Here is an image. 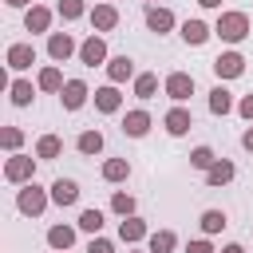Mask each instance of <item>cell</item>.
<instances>
[{"instance_id":"1","label":"cell","mask_w":253,"mask_h":253,"mask_svg":"<svg viewBox=\"0 0 253 253\" xmlns=\"http://www.w3.org/2000/svg\"><path fill=\"white\" fill-rule=\"evenodd\" d=\"M213 36H217L221 43H241V40L249 36V16H245V12H237V8L221 12V16H217V24H213Z\"/></svg>"},{"instance_id":"2","label":"cell","mask_w":253,"mask_h":253,"mask_svg":"<svg viewBox=\"0 0 253 253\" xmlns=\"http://www.w3.org/2000/svg\"><path fill=\"white\" fill-rule=\"evenodd\" d=\"M47 206H51V190H43L40 182H28V186L16 190V210H20L24 217H40Z\"/></svg>"},{"instance_id":"3","label":"cell","mask_w":253,"mask_h":253,"mask_svg":"<svg viewBox=\"0 0 253 253\" xmlns=\"http://www.w3.org/2000/svg\"><path fill=\"white\" fill-rule=\"evenodd\" d=\"M36 162L40 158H32V154H8L4 158V182H12V186H28V182H36Z\"/></svg>"},{"instance_id":"4","label":"cell","mask_w":253,"mask_h":253,"mask_svg":"<svg viewBox=\"0 0 253 253\" xmlns=\"http://www.w3.org/2000/svg\"><path fill=\"white\" fill-rule=\"evenodd\" d=\"M83 67H107V59H111V51H107V40L103 36H87L83 43H79V55H75Z\"/></svg>"},{"instance_id":"5","label":"cell","mask_w":253,"mask_h":253,"mask_svg":"<svg viewBox=\"0 0 253 253\" xmlns=\"http://www.w3.org/2000/svg\"><path fill=\"white\" fill-rule=\"evenodd\" d=\"M91 95H95V91H91L83 79H67L63 91H59V107H63V111H83V107L91 103Z\"/></svg>"},{"instance_id":"6","label":"cell","mask_w":253,"mask_h":253,"mask_svg":"<svg viewBox=\"0 0 253 253\" xmlns=\"http://www.w3.org/2000/svg\"><path fill=\"white\" fill-rule=\"evenodd\" d=\"M162 91H166L174 103H182V107H186V103H190V95H194V75H190V71H170V75L162 79Z\"/></svg>"},{"instance_id":"7","label":"cell","mask_w":253,"mask_h":253,"mask_svg":"<svg viewBox=\"0 0 253 253\" xmlns=\"http://www.w3.org/2000/svg\"><path fill=\"white\" fill-rule=\"evenodd\" d=\"M162 126H166L170 138H182V134H190V126H194V111L182 107V103H174V107L162 115Z\"/></svg>"},{"instance_id":"8","label":"cell","mask_w":253,"mask_h":253,"mask_svg":"<svg viewBox=\"0 0 253 253\" xmlns=\"http://www.w3.org/2000/svg\"><path fill=\"white\" fill-rule=\"evenodd\" d=\"M47 55H51V63H67L71 55H79L75 36H71V32H51V36H47Z\"/></svg>"},{"instance_id":"9","label":"cell","mask_w":253,"mask_h":253,"mask_svg":"<svg viewBox=\"0 0 253 253\" xmlns=\"http://www.w3.org/2000/svg\"><path fill=\"white\" fill-rule=\"evenodd\" d=\"M210 67H213V75H217V79H241V75H245V55L229 47V51H221Z\"/></svg>"},{"instance_id":"10","label":"cell","mask_w":253,"mask_h":253,"mask_svg":"<svg viewBox=\"0 0 253 253\" xmlns=\"http://www.w3.org/2000/svg\"><path fill=\"white\" fill-rule=\"evenodd\" d=\"M91 103H95L99 115H119V111H123V91H119L115 83H103V87H95Z\"/></svg>"},{"instance_id":"11","label":"cell","mask_w":253,"mask_h":253,"mask_svg":"<svg viewBox=\"0 0 253 253\" xmlns=\"http://www.w3.org/2000/svg\"><path fill=\"white\" fill-rule=\"evenodd\" d=\"M150 126H154V119H150L146 107H134V111L123 115V134H126V138H146Z\"/></svg>"},{"instance_id":"12","label":"cell","mask_w":253,"mask_h":253,"mask_svg":"<svg viewBox=\"0 0 253 253\" xmlns=\"http://www.w3.org/2000/svg\"><path fill=\"white\" fill-rule=\"evenodd\" d=\"M4 63H8V71H32V63H36V47L32 43H8V51H4Z\"/></svg>"},{"instance_id":"13","label":"cell","mask_w":253,"mask_h":253,"mask_svg":"<svg viewBox=\"0 0 253 253\" xmlns=\"http://www.w3.org/2000/svg\"><path fill=\"white\" fill-rule=\"evenodd\" d=\"M87 20H91V28H95L99 36H103V32H115V28H119V8H115L111 0H103V4H95V8H91V16H87Z\"/></svg>"},{"instance_id":"14","label":"cell","mask_w":253,"mask_h":253,"mask_svg":"<svg viewBox=\"0 0 253 253\" xmlns=\"http://www.w3.org/2000/svg\"><path fill=\"white\" fill-rule=\"evenodd\" d=\"M146 237H150V225H146V221H142L138 213H134V217H123V221H119V241H123L126 249H130V245H138V241H146Z\"/></svg>"},{"instance_id":"15","label":"cell","mask_w":253,"mask_h":253,"mask_svg":"<svg viewBox=\"0 0 253 253\" xmlns=\"http://www.w3.org/2000/svg\"><path fill=\"white\" fill-rule=\"evenodd\" d=\"M51 20H55V12H51L47 4H36V8H28V12H24V28H28L32 36H40V32H47V36H51Z\"/></svg>"},{"instance_id":"16","label":"cell","mask_w":253,"mask_h":253,"mask_svg":"<svg viewBox=\"0 0 253 253\" xmlns=\"http://www.w3.org/2000/svg\"><path fill=\"white\" fill-rule=\"evenodd\" d=\"M146 28H150L154 36H166V32L178 28V16H174L170 8H162V4H154V8H146Z\"/></svg>"},{"instance_id":"17","label":"cell","mask_w":253,"mask_h":253,"mask_svg":"<svg viewBox=\"0 0 253 253\" xmlns=\"http://www.w3.org/2000/svg\"><path fill=\"white\" fill-rule=\"evenodd\" d=\"M134 75H138V71H134V59H130L126 51L107 59V83H115V87H119V83H126V79H134Z\"/></svg>"},{"instance_id":"18","label":"cell","mask_w":253,"mask_h":253,"mask_svg":"<svg viewBox=\"0 0 253 253\" xmlns=\"http://www.w3.org/2000/svg\"><path fill=\"white\" fill-rule=\"evenodd\" d=\"M237 111V99H233V91L225 87V83H217V87H210V115H217V119H225V115H233Z\"/></svg>"},{"instance_id":"19","label":"cell","mask_w":253,"mask_h":253,"mask_svg":"<svg viewBox=\"0 0 253 253\" xmlns=\"http://www.w3.org/2000/svg\"><path fill=\"white\" fill-rule=\"evenodd\" d=\"M47 190H51V202H55L59 210H67V206L79 202V182H75V178H55Z\"/></svg>"},{"instance_id":"20","label":"cell","mask_w":253,"mask_h":253,"mask_svg":"<svg viewBox=\"0 0 253 253\" xmlns=\"http://www.w3.org/2000/svg\"><path fill=\"white\" fill-rule=\"evenodd\" d=\"M75 237H79V225H51L47 229V245H51V253H67L71 245H75Z\"/></svg>"},{"instance_id":"21","label":"cell","mask_w":253,"mask_h":253,"mask_svg":"<svg viewBox=\"0 0 253 253\" xmlns=\"http://www.w3.org/2000/svg\"><path fill=\"white\" fill-rule=\"evenodd\" d=\"M178 36L190 43V47H202L210 36H213V28L206 24V20H182V28H178Z\"/></svg>"},{"instance_id":"22","label":"cell","mask_w":253,"mask_h":253,"mask_svg":"<svg viewBox=\"0 0 253 253\" xmlns=\"http://www.w3.org/2000/svg\"><path fill=\"white\" fill-rule=\"evenodd\" d=\"M36 83L32 79H24V75H16L12 83H8V99H12V107H32V99H36Z\"/></svg>"},{"instance_id":"23","label":"cell","mask_w":253,"mask_h":253,"mask_svg":"<svg viewBox=\"0 0 253 253\" xmlns=\"http://www.w3.org/2000/svg\"><path fill=\"white\" fill-rule=\"evenodd\" d=\"M103 146H107V138H103V130H79V138H75V150L83 154V158H95V154H103Z\"/></svg>"},{"instance_id":"24","label":"cell","mask_w":253,"mask_h":253,"mask_svg":"<svg viewBox=\"0 0 253 253\" xmlns=\"http://www.w3.org/2000/svg\"><path fill=\"white\" fill-rule=\"evenodd\" d=\"M63 83H67V79H63V71H59L55 63L40 67V75H36V87H40V91H47V95H59V91H63Z\"/></svg>"},{"instance_id":"25","label":"cell","mask_w":253,"mask_h":253,"mask_svg":"<svg viewBox=\"0 0 253 253\" xmlns=\"http://www.w3.org/2000/svg\"><path fill=\"white\" fill-rule=\"evenodd\" d=\"M237 178V166L229 162V158H217L210 170H206V186H229Z\"/></svg>"},{"instance_id":"26","label":"cell","mask_w":253,"mask_h":253,"mask_svg":"<svg viewBox=\"0 0 253 253\" xmlns=\"http://www.w3.org/2000/svg\"><path fill=\"white\" fill-rule=\"evenodd\" d=\"M178 249V233L174 229H154L146 237V253H174Z\"/></svg>"},{"instance_id":"27","label":"cell","mask_w":253,"mask_h":253,"mask_svg":"<svg viewBox=\"0 0 253 253\" xmlns=\"http://www.w3.org/2000/svg\"><path fill=\"white\" fill-rule=\"evenodd\" d=\"M63 154V138L59 134H40L36 138V158L40 162H51V158H59Z\"/></svg>"},{"instance_id":"28","label":"cell","mask_w":253,"mask_h":253,"mask_svg":"<svg viewBox=\"0 0 253 253\" xmlns=\"http://www.w3.org/2000/svg\"><path fill=\"white\" fill-rule=\"evenodd\" d=\"M198 225H202V237H213V233H221L229 225V217H225V210H202Z\"/></svg>"},{"instance_id":"29","label":"cell","mask_w":253,"mask_h":253,"mask_svg":"<svg viewBox=\"0 0 253 253\" xmlns=\"http://www.w3.org/2000/svg\"><path fill=\"white\" fill-rule=\"evenodd\" d=\"M55 16H59L63 24H75V20L91 16V8H87V0H59V4H55Z\"/></svg>"},{"instance_id":"30","label":"cell","mask_w":253,"mask_h":253,"mask_svg":"<svg viewBox=\"0 0 253 253\" xmlns=\"http://www.w3.org/2000/svg\"><path fill=\"white\" fill-rule=\"evenodd\" d=\"M126 178H130V162H126V158H107V162H103V182L119 186V182H126Z\"/></svg>"},{"instance_id":"31","label":"cell","mask_w":253,"mask_h":253,"mask_svg":"<svg viewBox=\"0 0 253 253\" xmlns=\"http://www.w3.org/2000/svg\"><path fill=\"white\" fill-rule=\"evenodd\" d=\"M134 95L138 99H154L158 95V75L154 71H138L134 75Z\"/></svg>"},{"instance_id":"32","label":"cell","mask_w":253,"mask_h":253,"mask_svg":"<svg viewBox=\"0 0 253 253\" xmlns=\"http://www.w3.org/2000/svg\"><path fill=\"white\" fill-rule=\"evenodd\" d=\"M134 194H126V190H115L111 194V213H119V217H134Z\"/></svg>"},{"instance_id":"33","label":"cell","mask_w":253,"mask_h":253,"mask_svg":"<svg viewBox=\"0 0 253 253\" xmlns=\"http://www.w3.org/2000/svg\"><path fill=\"white\" fill-rule=\"evenodd\" d=\"M103 221H107V217H103V210H83L75 225H79L83 233H91V237H99V229H103Z\"/></svg>"},{"instance_id":"34","label":"cell","mask_w":253,"mask_h":253,"mask_svg":"<svg viewBox=\"0 0 253 253\" xmlns=\"http://www.w3.org/2000/svg\"><path fill=\"white\" fill-rule=\"evenodd\" d=\"M213 162H217L213 146H194V150H190V166H194V170H202V174H206Z\"/></svg>"},{"instance_id":"35","label":"cell","mask_w":253,"mask_h":253,"mask_svg":"<svg viewBox=\"0 0 253 253\" xmlns=\"http://www.w3.org/2000/svg\"><path fill=\"white\" fill-rule=\"evenodd\" d=\"M0 146H4L8 154H20V146H24V130H20V126H4V130H0Z\"/></svg>"},{"instance_id":"36","label":"cell","mask_w":253,"mask_h":253,"mask_svg":"<svg viewBox=\"0 0 253 253\" xmlns=\"http://www.w3.org/2000/svg\"><path fill=\"white\" fill-rule=\"evenodd\" d=\"M87 253H115V241L111 237H91L87 241Z\"/></svg>"},{"instance_id":"37","label":"cell","mask_w":253,"mask_h":253,"mask_svg":"<svg viewBox=\"0 0 253 253\" xmlns=\"http://www.w3.org/2000/svg\"><path fill=\"white\" fill-rule=\"evenodd\" d=\"M186 253H213V245H210V237H194V241H186Z\"/></svg>"},{"instance_id":"38","label":"cell","mask_w":253,"mask_h":253,"mask_svg":"<svg viewBox=\"0 0 253 253\" xmlns=\"http://www.w3.org/2000/svg\"><path fill=\"white\" fill-rule=\"evenodd\" d=\"M237 115H241L245 123H253V95H241V99H237Z\"/></svg>"},{"instance_id":"39","label":"cell","mask_w":253,"mask_h":253,"mask_svg":"<svg viewBox=\"0 0 253 253\" xmlns=\"http://www.w3.org/2000/svg\"><path fill=\"white\" fill-rule=\"evenodd\" d=\"M241 146L253 154V126H245V130H241Z\"/></svg>"},{"instance_id":"40","label":"cell","mask_w":253,"mask_h":253,"mask_svg":"<svg viewBox=\"0 0 253 253\" xmlns=\"http://www.w3.org/2000/svg\"><path fill=\"white\" fill-rule=\"evenodd\" d=\"M4 4H8V8H24V12L36 8V0H4Z\"/></svg>"},{"instance_id":"41","label":"cell","mask_w":253,"mask_h":253,"mask_svg":"<svg viewBox=\"0 0 253 253\" xmlns=\"http://www.w3.org/2000/svg\"><path fill=\"white\" fill-rule=\"evenodd\" d=\"M198 4H202V8H217V12H221V0H198Z\"/></svg>"},{"instance_id":"42","label":"cell","mask_w":253,"mask_h":253,"mask_svg":"<svg viewBox=\"0 0 253 253\" xmlns=\"http://www.w3.org/2000/svg\"><path fill=\"white\" fill-rule=\"evenodd\" d=\"M221 253H245V249H241V245H237V241H233V245H225V249H221Z\"/></svg>"},{"instance_id":"43","label":"cell","mask_w":253,"mask_h":253,"mask_svg":"<svg viewBox=\"0 0 253 253\" xmlns=\"http://www.w3.org/2000/svg\"><path fill=\"white\" fill-rule=\"evenodd\" d=\"M142 4H146V8H154V4H158V0H142Z\"/></svg>"},{"instance_id":"44","label":"cell","mask_w":253,"mask_h":253,"mask_svg":"<svg viewBox=\"0 0 253 253\" xmlns=\"http://www.w3.org/2000/svg\"><path fill=\"white\" fill-rule=\"evenodd\" d=\"M126 253H142V249H126Z\"/></svg>"}]
</instances>
